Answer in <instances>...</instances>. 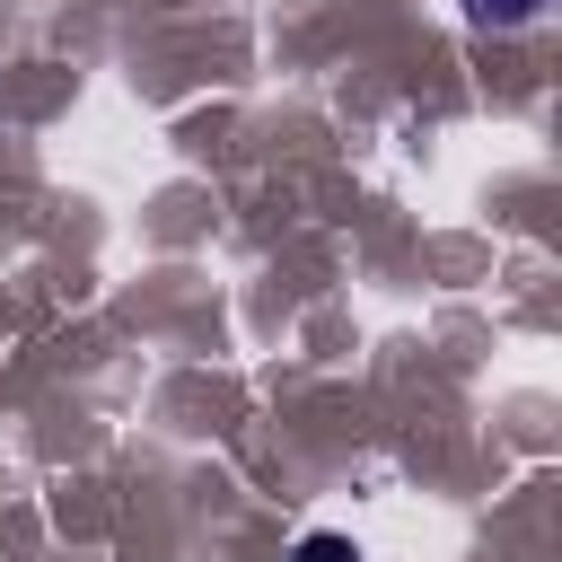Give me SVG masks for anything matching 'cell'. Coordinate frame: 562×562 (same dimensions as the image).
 Wrapping results in <instances>:
<instances>
[{"instance_id":"6da1fadb","label":"cell","mask_w":562,"mask_h":562,"mask_svg":"<svg viewBox=\"0 0 562 562\" xmlns=\"http://www.w3.org/2000/svg\"><path fill=\"white\" fill-rule=\"evenodd\" d=\"M465 9V26H483V35H527L553 0H457Z\"/></svg>"},{"instance_id":"7a4b0ae2","label":"cell","mask_w":562,"mask_h":562,"mask_svg":"<svg viewBox=\"0 0 562 562\" xmlns=\"http://www.w3.org/2000/svg\"><path fill=\"white\" fill-rule=\"evenodd\" d=\"M299 562H360V544L334 536V527H316V536H299Z\"/></svg>"}]
</instances>
